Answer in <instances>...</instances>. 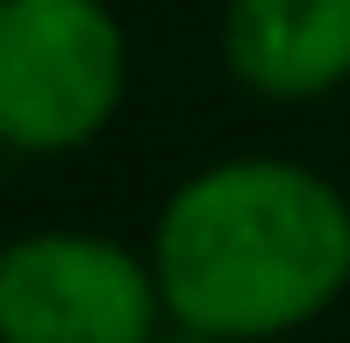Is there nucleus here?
Here are the masks:
<instances>
[{
  "label": "nucleus",
  "instance_id": "obj_1",
  "mask_svg": "<svg viewBox=\"0 0 350 343\" xmlns=\"http://www.w3.org/2000/svg\"><path fill=\"white\" fill-rule=\"evenodd\" d=\"M172 322L221 343H293L350 293V193L286 150L193 165L150 215Z\"/></svg>",
  "mask_w": 350,
  "mask_h": 343
},
{
  "label": "nucleus",
  "instance_id": "obj_2",
  "mask_svg": "<svg viewBox=\"0 0 350 343\" xmlns=\"http://www.w3.org/2000/svg\"><path fill=\"white\" fill-rule=\"evenodd\" d=\"M129 100V29L115 0H0V150L79 158Z\"/></svg>",
  "mask_w": 350,
  "mask_h": 343
},
{
  "label": "nucleus",
  "instance_id": "obj_3",
  "mask_svg": "<svg viewBox=\"0 0 350 343\" xmlns=\"http://www.w3.org/2000/svg\"><path fill=\"white\" fill-rule=\"evenodd\" d=\"M165 293L143 243L43 222L0 243V343H150Z\"/></svg>",
  "mask_w": 350,
  "mask_h": 343
},
{
  "label": "nucleus",
  "instance_id": "obj_4",
  "mask_svg": "<svg viewBox=\"0 0 350 343\" xmlns=\"http://www.w3.org/2000/svg\"><path fill=\"white\" fill-rule=\"evenodd\" d=\"M215 57L250 100H329L350 86V0H221Z\"/></svg>",
  "mask_w": 350,
  "mask_h": 343
},
{
  "label": "nucleus",
  "instance_id": "obj_5",
  "mask_svg": "<svg viewBox=\"0 0 350 343\" xmlns=\"http://www.w3.org/2000/svg\"><path fill=\"white\" fill-rule=\"evenodd\" d=\"M150 343H221V336H208V329H193V322H172V315H165V329H157Z\"/></svg>",
  "mask_w": 350,
  "mask_h": 343
}]
</instances>
